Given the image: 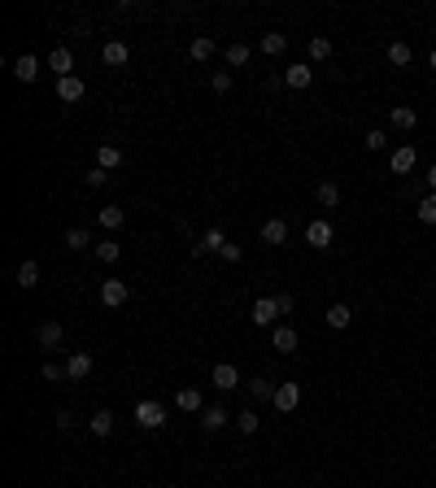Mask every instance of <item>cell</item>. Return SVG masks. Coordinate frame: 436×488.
<instances>
[{"mask_svg": "<svg viewBox=\"0 0 436 488\" xmlns=\"http://www.w3.org/2000/svg\"><path fill=\"white\" fill-rule=\"evenodd\" d=\"M57 427H61V432H70V427H74V415H66V410H61V415H57Z\"/></svg>", "mask_w": 436, "mask_h": 488, "instance_id": "7bdbcfd3", "label": "cell"}, {"mask_svg": "<svg viewBox=\"0 0 436 488\" xmlns=\"http://www.w3.org/2000/svg\"><path fill=\"white\" fill-rule=\"evenodd\" d=\"M275 388L279 383H271V379H249V397L253 401H275Z\"/></svg>", "mask_w": 436, "mask_h": 488, "instance_id": "f1b7e54d", "label": "cell"}, {"mask_svg": "<svg viewBox=\"0 0 436 488\" xmlns=\"http://www.w3.org/2000/svg\"><path fill=\"white\" fill-rule=\"evenodd\" d=\"M210 88H214L218 96H223V92H232V74H227V70H214V74H210Z\"/></svg>", "mask_w": 436, "mask_h": 488, "instance_id": "74e56055", "label": "cell"}, {"mask_svg": "<svg viewBox=\"0 0 436 488\" xmlns=\"http://www.w3.org/2000/svg\"><path fill=\"white\" fill-rule=\"evenodd\" d=\"M389 61H393V66H410V61H415V53H410L406 40H393V44H389Z\"/></svg>", "mask_w": 436, "mask_h": 488, "instance_id": "4dcf8cb0", "label": "cell"}, {"mask_svg": "<svg viewBox=\"0 0 436 488\" xmlns=\"http://www.w3.org/2000/svg\"><path fill=\"white\" fill-rule=\"evenodd\" d=\"M100 61H105V66H126V61H131V48H126L122 40H110L105 48H100Z\"/></svg>", "mask_w": 436, "mask_h": 488, "instance_id": "5bb4252c", "label": "cell"}, {"mask_svg": "<svg viewBox=\"0 0 436 488\" xmlns=\"http://www.w3.org/2000/svg\"><path fill=\"white\" fill-rule=\"evenodd\" d=\"M210 379H214V388H223V393H232L236 383H240V371L232 367V362H218L214 371H210Z\"/></svg>", "mask_w": 436, "mask_h": 488, "instance_id": "8fae6325", "label": "cell"}, {"mask_svg": "<svg viewBox=\"0 0 436 488\" xmlns=\"http://www.w3.org/2000/svg\"><path fill=\"white\" fill-rule=\"evenodd\" d=\"M249 319H253V327H271L275 319H284V314H279V301L275 297H258V301H253V310H249Z\"/></svg>", "mask_w": 436, "mask_h": 488, "instance_id": "6da1fadb", "label": "cell"}, {"mask_svg": "<svg viewBox=\"0 0 436 488\" xmlns=\"http://www.w3.org/2000/svg\"><path fill=\"white\" fill-rule=\"evenodd\" d=\"M389 122L397 126V131H415V126H419V114L410 109V105H393V109H389Z\"/></svg>", "mask_w": 436, "mask_h": 488, "instance_id": "e0dca14e", "label": "cell"}, {"mask_svg": "<svg viewBox=\"0 0 436 488\" xmlns=\"http://www.w3.org/2000/svg\"><path fill=\"white\" fill-rule=\"evenodd\" d=\"M331 57V40L327 35H310V61H327Z\"/></svg>", "mask_w": 436, "mask_h": 488, "instance_id": "836d02e7", "label": "cell"}, {"mask_svg": "<svg viewBox=\"0 0 436 488\" xmlns=\"http://www.w3.org/2000/svg\"><path fill=\"white\" fill-rule=\"evenodd\" d=\"M428 61H432V70H436V48H432V57H428Z\"/></svg>", "mask_w": 436, "mask_h": 488, "instance_id": "f6af8a7d", "label": "cell"}, {"mask_svg": "<svg viewBox=\"0 0 436 488\" xmlns=\"http://www.w3.org/2000/svg\"><path fill=\"white\" fill-rule=\"evenodd\" d=\"M13 279H18V288H27V292H31V288H40V262H31V258H27V262L18 266V275H13Z\"/></svg>", "mask_w": 436, "mask_h": 488, "instance_id": "603a6c76", "label": "cell"}, {"mask_svg": "<svg viewBox=\"0 0 436 488\" xmlns=\"http://www.w3.org/2000/svg\"><path fill=\"white\" fill-rule=\"evenodd\" d=\"M415 162H419L415 144H401V148H393V157H389V170H393V174H410V170H415Z\"/></svg>", "mask_w": 436, "mask_h": 488, "instance_id": "ba28073f", "label": "cell"}, {"mask_svg": "<svg viewBox=\"0 0 436 488\" xmlns=\"http://www.w3.org/2000/svg\"><path fill=\"white\" fill-rule=\"evenodd\" d=\"M323 319H327V327H336V331H345V327L353 323V310H349V305H345V301H336V305H327V314H323Z\"/></svg>", "mask_w": 436, "mask_h": 488, "instance_id": "ffe728a7", "label": "cell"}, {"mask_svg": "<svg viewBox=\"0 0 436 488\" xmlns=\"http://www.w3.org/2000/svg\"><path fill=\"white\" fill-rule=\"evenodd\" d=\"M44 379H48V383H57V379H66V367H57V362H44Z\"/></svg>", "mask_w": 436, "mask_h": 488, "instance_id": "60d3db41", "label": "cell"}, {"mask_svg": "<svg viewBox=\"0 0 436 488\" xmlns=\"http://www.w3.org/2000/svg\"><path fill=\"white\" fill-rule=\"evenodd\" d=\"M218 258H223V262H232V266H236V262L244 258V249H240V244H223V253H218Z\"/></svg>", "mask_w": 436, "mask_h": 488, "instance_id": "ab89813d", "label": "cell"}, {"mask_svg": "<svg viewBox=\"0 0 436 488\" xmlns=\"http://www.w3.org/2000/svg\"><path fill=\"white\" fill-rule=\"evenodd\" d=\"M258 48H262V53H266V57H279V53H284V48H288V35H279V31H271V35H262V40H258Z\"/></svg>", "mask_w": 436, "mask_h": 488, "instance_id": "83f0119b", "label": "cell"}, {"mask_svg": "<svg viewBox=\"0 0 436 488\" xmlns=\"http://www.w3.org/2000/svg\"><path fill=\"white\" fill-rule=\"evenodd\" d=\"M284 83H288V88H297V92H305V88L314 83V70L305 66V61H293V66L284 70Z\"/></svg>", "mask_w": 436, "mask_h": 488, "instance_id": "30bf717a", "label": "cell"}, {"mask_svg": "<svg viewBox=\"0 0 436 488\" xmlns=\"http://www.w3.org/2000/svg\"><path fill=\"white\" fill-rule=\"evenodd\" d=\"M249 53H253V48H249V44H240V40H236V44H227V66L240 70V66L249 61Z\"/></svg>", "mask_w": 436, "mask_h": 488, "instance_id": "1f68e13d", "label": "cell"}, {"mask_svg": "<svg viewBox=\"0 0 436 488\" xmlns=\"http://www.w3.org/2000/svg\"><path fill=\"white\" fill-rule=\"evenodd\" d=\"M105 179H110V170H100V166H92V170L83 174V184H88V188H105Z\"/></svg>", "mask_w": 436, "mask_h": 488, "instance_id": "f35d334b", "label": "cell"}, {"mask_svg": "<svg viewBox=\"0 0 436 488\" xmlns=\"http://www.w3.org/2000/svg\"><path fill=\"white\" fill-rule=\"evenodd\" d=\"M96 218H100V227H105V231H118V227L126 222V210H122V205H105Z\"/></svg>", "mask_w": 436, "mask_h": 488, "instance_id": "d4e9b609", "label": "cell"}, {"mask_svg": "<svg viewBox=\"0 0 436 488\" xmlns=\"http://www.w3.org/2000/svg\"><path fill=\"white\" fill-rule=\"evenodd\" d=\"M126 297H131V288H126V279H105V284H100V305H110V310L126 305Z\"/></svg>", "mask_w": 436, "mask_h": 488, "instance_id": "7a4b0ae2", "label": "cell"}, {"mask_svg": "<svg viewBox=\"0 0 436 488\" xmlns=\"http://www.w3.org/2000/svg\"><path fill=\"white\" fill-rule=\"evenodd\" d=\"M61 244H66V249H74V253H83V249L92 244V231H88V227H70L66 236H61Z\"/></svg>", "mask_w": 436, "mask_h": 488, "instance_id": "cb8c5ba5", "label": "cell"}, {"mask_svg": "<svg viewBox=\"0 0 436 488\" xmlns=\"http://www.w3.org/2000/svg\"><path fill=\"white\" fill-rule=\"evenodd\" d=\"M279 415H293V410L301 405V383H279L275 388V401H271Z\"/></svg>", "mask_w": 436, "mask_h": 488, "instance_id": "277c9868", "label": "cell"}, {"mask_svg": "<svg viewBox=\"0 0 436 488\" xmlns=\"http://www.w3.org/2000/svg\"><path fill=\"white\" fill-rule=\"evenodd\" d=\"M331 236H336V231H331V222H327V218H314L310 227H305V244H310V249H327V244H331Z\"/></svg>", "mask_w": 436, "mask_h": 488, "instance_id": "52a82bcc", "label": "cell"}, {"mask_svg": "<svg viewBox=\"0 0 436 488\" xmlns=\"http://www.w3.org/2000/svg\"><path fill=\"white\" fill-rule=\"evenodd\" d=\"M35 336H40V349H61V340H66V327H61L57 319H44Z\"/></svg>", "mask_w": 436, "mask_h": 488, "instance_id": "5b68a950", "label": "cell"}, {"mask_svg": "<svg viewBox=\"0 0 436 488\" xmlns=\"http://www.w3.org/2000/svg\"><path fill=\"white\" fill-rule=\"evenodd\" d=\"M262 240L275 249V244H288V222L284 218H266L262 222Z\"/></svg>", "mask_w": 436, "mask_h": 488, "instance_id": "9a60e30c", "label": "cell"}, {"mask_svg": "<svg viewBox=\"0 0 436 488\" xmlns=\"http://www.w3.org/2000/svg\"><path fill=\"white\" fill-rule=\"evenodd\" d=\"M236 427H240L244 436H253V432H258V427H262V419H258V410H240V415H236Z\"/></svg>", "mask_w": 436, "mask_h": 488, "instance_id": "e575fe53", "label": "cell"}, {"mask_svg": "<svg viewBox=\"0 0 436 488\" xmlns=\"http://www.w3.org/2000/svg\"><path fill=\"white\" fill-rule=\"evenodd\" d=\"M83 79L79 74H70V79H57V100H66V105H74V100H83Z\"/></svg>", "mask_w": 436, "mask_h": 488, "instance_id": "7c38bea8", "label": "cell"}, {"mask_svg": "<svg viewBox=\"0 0 436 488\" xmlns=\"http://www.w3.org/2000/svg\"><path fill=\"white\" fill-rule=\"evenodd\" d=\"M175 405H179V410H188V415L205 410V405H201V388H179V393H175Z\"/></svg>", "mask_w": 436, "mask_h": 488, "instance_id": "4316f807", "label": "cell"}, {"mask_svg": "<svg viewBox=\"0 0 436 488\" xmlns=\"http://www.w3.org/2000/svg\"><path fill=\"white\" fill-rule=\"evenodd\" d=\"M136 423L148 427V432L162 427V423H166V405H162V401H140V405H136Z\"/></svg>", "mask_w": 436, "mask_h": 488, "instance_id": "3957f363", "label": "cell"}, {"mask_svg": "<svg viewBox=\"0 0 436 488\" xmlns=\"http://www.w3.org/2000/svg\"><path fill=\"white\" fill-rule=\"evenodd\" d=\"M48 70H53L57 79H70V70H74V53H70L66 44H57L53 53H48Z\"/></svg>", "mask_w": 436, "mask_h": 488, "instance_id": "9c48e42d", "label": "cell"}, {"mask_svg": "<svg viewBox=\"0 0 436 488\" xmlns=\"http://www.w3.org/2000/svg\"><path fill=\"white\" fill-rule=\"evenodd\" d=\"M88 427H92V436H110L114 432V415H110V410H96V415L88 419Z\"/></svg>", "mask_w": 436, "mask_h": 488, "instance_id": "f546056e", "label": "cell"}, {"mask_svg": "<svg viewBox=\"0 0 436 488\" xmlns=\"http://www.w3.org/2000/svg\"><path fill=\"white\" fill-rule=\"evenodd\" d=\"M428 188L436 192V162H432V170H428Z\"/></svg>", "mask_w": 436, "mask_h": 488, "instance_id": "ee69618b", "label": "cell"}, {"mask_svg": "<svg viewBox=\"0 0 436 488\" xmlns=\"http://www.w3.org/2000/svg\"><path fill=\"white\" fill-rule=\"evenodd\" d=\"M271 349L275 353H297V331L293 327H275L271 331Z\"/></svg>", "mask_w": 436, "mask_h": 488, "instance_id": "ac0fdd59", "label": "cell"}, {"mask_svg": "<svg viewBox=\"0 0 436 488\" xmlns=\"http://www.w3.org/2000/svg\"><path fill=\"white\" fill-rule=\"evenodd\" d=\"M188 53H192V61H210V57L218 53V44H214L210 35H196V40H192V48H188Z\"/></svg>", "mask_w": 436, "mask_h": 488, "instance_id": "484cf974", "label": "cell"}, {"mask_svg": "<svg viewBox=\"0 0 436 488\" xmlns=\"http://www.w3.org/2000/svg\"><path fill=\"white\" fill-rule=\"evenodd\" d=\"M227 423H232V415H227L223 405H205V410H201V427H205V432H223Z\"/></svg>", "mask_w": 436, "mask_h": 488, "instance_id": "4fadbf2b", "label": "cell"}, {"mask_svg": "<svg viewBox=\"0 0 436 488\" xmlns=\"http://www.w3.org/2000/svg\"><path fill=\"white\" fill-rule=\"evenodd\" d=\"M371 153H379V148H389V131H379V126H371V131H367V140H363Z\"/></svg>", "mask_w": 436, "mask_h": 488, "instance_id": "8d00e7d4", "label": "cell"}, {"mask_svg": "<svg viewBox=\"0 0 436 488\" xmlns=\"http://www.w3.org/2000/svg\"><path fill=\"white\" fill-rule=\"evenodd\" d=\"M314 201L323 205V210H336V205H341V184H331V179H323V184L314 188Z\"/></svg>", "mask_w": 436, "mask_h": 488, "instance_id": "d6986e66", "label": "cell"}, {"mask_svg": "<svg viewBox=\"0 0 436 488\" xmlns=\"http://www.w3.org/2000/svg\"><path fill=\"white\" fill-rule=\"evenodd\" d=\"M13 79H22V83H35V79H40V61H35L31 53H27V57H18V61H13Z\"/></svg>", "mask_w": 436, "mask_h": 488, "instance_id": "44dd1931", "label": "cell"}, {"mask_svg": "<svg viewBox=\"0 0 436 488\" xmlns=\"http://www.w3.org/2000/svg\"><path fill=\"white\" fill-rule=\"evenodd\" d=\"M275 301H279V314H293V310H297V297H293V292H279Z\"/></svg>", "mask_w": 436, "mask_h": 488, "instance_id": "b9f144b4", "label": "cell"}, {"mask_svg": "<svg viewBox=\"0 0 436 488\" xmlns=\"http://www.w3.org/2000/svg\"><path fill=\"white\" fill-rule=\"evenodd\" d=\"M92 375V353H70L66 357V379H88Z\"/></svg>", "mask_w": 436, "mask_h": 488, "instance_id": "2e32d148", "label": "cell"}, {"mask_svg": "<svg viewBox=\"0 0 436 488\" xmlns=\"http://www.w3.org/2000/svg\"><path fill=\"white\" fill-rule=\"evenodd\" d=\"M96 166H100V170H118V166H122V148H118V144H100V148H96Z\"/></svg>", "mask_w": 436, "mask_h": 488, "instance_id": "7402d4cb", "label": "cell"}, {"mask_svg": "<svg viewBox=\"0 0 436 488\" xmlns=\"http://www.w3.org/2000/svg\"><path fill=\"white\" fill-rule=\"evenodd\" d=\"M419 222H428V227H436V192H428V196L419 201Z\"/></svg>", "mask_w": 436, "mask_h": 488, "instance_id": "d590c367", "label": "cell"}, {"mask_svg": "<svg viewBox=\"0 0 436 488\" xmlns=\"http://www.w3.org/2000/svg\"><path fill=\"white\" fill-rule=\"evenodd\" d=\"M223 244H227L223 231H218V227H205V231H201V240L192 244V258H201V253H223Z\"/></svg>", "mask_w": 436, "mask_h": 488, "instance_id": "8992f818", "label": "cell"}, {"mask_svg": "<svg viewBox=\"0 0 436 488\" xmlns=\"http://www.w3.org/2000/svg\"><path fill=\"white\" fill-rule=\"evenodd\" d=\"M96 258H100V262H105V266H114V262L122 258V249H118V240H100V244H96Z\"/></svg>", "mask_w": 436, "mask_h": 488, "instance_id": "d6a6232c", "label": "cell"}]
</instances>
